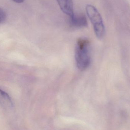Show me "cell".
Masks as SVG:
<instances>
[{"label":"cell","mask_w":130,"mask_h":130,"mask_svg":"<svg viewBox=\"0 0 130 130\" xmlns=\"http://www.w3.org/2000/svg\"><path fill=\"white\" fill-rule=\"evenodd\" d=\"M75 59L77 68L84 71L88 68L91 62V45L86 38L78 39L76 45Z\"/></svg>","instance_id":"1"},{"label":"cell","mask_w":130,"mask_h":130,"mask_svg":"<svg viewBox=\"0 0 130 130\" xmlns=\"http://www.w3.org/2000/svg\"><path fill=\"white\" fill-rule=\"evenodd\" d=\"M86 10L87 15L93 25L95 35L98 39H101L104 35L105 28L101 14L98 10L91 5H86Z\"/></svg>","instance_id":"2"},{"label":"cell","mask_w":130,"mask_h":130,"mask_svg":"<svg viewBox=\"0 0 130 130\" xmlns=\"http://www.w3.org/2000/svg\"><path fill=\"white\" fill-rule=\"evenodd\" d=\"M70 25L76 28H83L88 26V22L85 15L83 14H75L70 17Z\"/></svg>","instance_id":"3"},{"label":"cell","mask_w":130,"mask_h":130,"mask_svg":"<svg viewBox=\"0 0 130 130\" xmlns=\"http://www.w3.org/2000/svg\"><path fill=\"white\" fill-rule=\"evenodd\" d=\"M62 11L69 17L74 14L73 5L72 0H56Z\"/></svg>","instance_id":"4"},{"label":"cell","mask_w":130,"mask_h":130,"mask_svg":"<svg viewBox=\"0 0 130 130\" xmlns=\"http://www.w3.org/2000/svg\"><path fill=\"white\" fill-rule=\"evenodd\" d=\"M0 105L7 110L11 109L13 104L11 98L5 92L0 89Z\"/></svg>","instance_id":"5"},{"label":"cell","mask_w":130,"mask_h":130,"mask_svg":"<svg viewBox=\"0 0 130 130\" xmlns=\"http://www.w3.org/2000/svg\"><path fill=\"white\" fill-rule=\"evenodd\" d=\"M6 18V14L5 11L0 8V23L4 21Z\"/></svg>","instance_id":"6"},{"label":"cell","mask_w":130,"mask_h":130,"mask_svg":"<svg viewBox=\"0 0 130 130\" xmlns=\"http://www.w3.org/2000/svg\"><path fill=\"white\" fill-rule=\"evenodd\" d=\"M14 2L17 3H21L24 1V0H12Z\"/></svg>","instance_id":"7"}]
</instances>
